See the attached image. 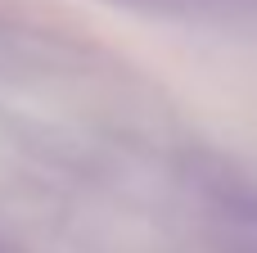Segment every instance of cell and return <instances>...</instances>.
<instances>
[{
  "label": "cell",
  "instance_id": "1",
  "mask_svg": "<svg viewBox=\"0 0 257 253\" xmlns=\"http://www.w3.org/2000/svg\"><path fill=\"white\" fill-rule=\"evenodd\" d=\"M0 253H5V249H0Z\"/></svg>",
  "mask_w": 257,
  "mask_h": 253
}]
</instances>
